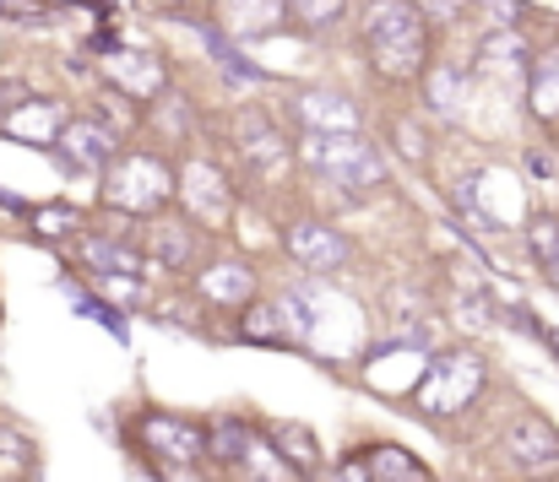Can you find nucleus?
<instances>
[{"mask_svg":"<svg viewBox=\"0 0 559 482\" xmlns=\"http://www.w3.org/2000/svg\"><path fill=\"white\" fill-rule=\"evenodd\" d=\"M365 44H370L374 71L385 82L424 76L429 65V22L413 0H370L365 5Z\"/></svg>","mask_w":559,"mask_h":482,"instance_id":"f257e3e1","label":"nucleus"},{"mask_svg":"<svg viewBox=\"0 0 559 482\" xmlns=\"http://www.w3.org/2000/svg\"><path fill=\"white\" fill-rule=\"evenodd\" d=\"M299 158H305V168H310L316 179H326V184L343 190V195H365V190H380V184H385V158L374 153L359 131H348V136L305 131Z\"/></svg>","mask_w":559,"mask_h":482,"instance_id":"f03ea898","label":"nucleus"},{"mask_svg":"<svg viewBox=\"0 0 559 482\" xmlns=\"http://www.w3.org/2000/svg\"><path fill=\"white\" fill-rule=\"evenodd\" d=\"M484 358L478 352H467V347H445V352H435L429 363H424V379H418V390H413V407L418 412H429V418H456V412H467L473 407V396L484 390Z\"/></svg>","mask_w":559,"mask_h":482,"instance_id":"7ed1b4c3","label":"nucleus"},{"mask_svg":"<svg viewBox=\"0 0 559 482\" xmlns=\"http://www.w3.org/2000/svg\"><path fill=\"white\" fill-rule=\"evenodd\" d=\"M175 190H180V179L153 153H120V162L104 173V201L126 217H153Z\"/></svg>","mask_w":559,"mask_h":482,"instance_id":"20e7f679","label":"nucleus"},{"mask_svg":"<svg viewBox=\"0 0 559 482\" xmlns=\"http://www.w3.org/2000/svg\"><path fill=\"white\" fill-rule=\"evenodd\" d=\"M136 439H142V450H147L153 461L180 467V472L206 456V429L180 418V412H142V418H136Z\"/></svg>","mask_w":559,"mask_h":482,"instance_id":"39448f33","label":"nucleus"},{"mask_svg":"<svg viewBox=\"0 0 559 482\" xmlns=\"http://www.w3.org/2000/svg\"><path fill=\"white\" fill-rule=\"evenodd\" d=\"M49 153H55V162H60L66 173H93V168L109 173V168L120 162V136H115L104 120L87 115V120H71Z\"/></svg>","mask_w":559,"mask_h":482,"instance_id":"423d86ee","label":"nucleus"},{"mask_svg":"<svg viewBox=\"0 0 559 482\" xmlns=\"http://www.w3.org/2000/svg\"><path fill=\"white\" fill-rule=\"evenodd\" d=\"M283 244H288V255H294V261H299L310 277H337V272L354 261L348 239H343L332 222H316V217L294 222V228L283 233Z\"/></svg>","mask_w":559,"mask_h":482,"instance_id":"0eeeda50","label":"nucleus"},{"mask_svg":"<svg viewBox=\"0 0 559 482\" xmlns=\"http://www.w3.org/2000/svg\"><path fill=\"white\" fill-rule=\"evenodd\" d=\"M180 201H186L201 222H212V228L234 217V190H228V179H223V168H217V162L195 158V162L180 168Z\"/></svg>","mask_w":559,"mask_h":482,"instance_id":"6e6552de","label":"nucleus"},{"mask_svg":"<svg viewBox=\"0 0 559 482\" xmlns=\"http://www.w3.org/2000/svg\"><path fill=\"white\" fill-rule=\"evenodd\" d=\"M288 0H212V27L223 38H266L283 27Z\"/></svg>","mask_w":559,"mask_h":482,"instance_id":"1a4fd4ad","label":"nucleus"},{"mask_svg":"<svg viewBox=\"0 0 559 482\" xmlns=\"http://www.w3.org/2000/svg\"><path fill=\"white\" fill-rule=\"evenodd\" d=\"M506 450H511L516 467L549 472V467H559V429L549 418H538V412H522V418L506 429Z\"/></svg>","mask_w":559,"mask_h":482,"instance_id":"9d476101","label":"nucleus"},{"mask_svg":"<svg viewBox=\"0 0 559 482\" xmlns=\"http://www.w3.org/2000/svg\"><path fill=\"white\" fill-rule=\"evenodd\" d=\"M66 125H71V115H66L55 98H22V104L0 120L5 136H16V142H38V147H55Z\"/></svg>","mask_w":559,"mask_h":482,"instance_id":"9b49d317","label":"nucleus"},{"mask_svg":"<svg viewBox=\"0 0 559 482\" xmlns=\"http://www.w3.org/2000/svg\"><path fill=\"white\" fill-rule=\"evenodd\" d=\"M294 115H299L305 131H326V136L359 131V104L343 98V93H299L294 98Z\"/></svg>","mask_w":559,"mask_h":482,"instance_id":"f8f14e48","label":"nucleus"},{"mask_svg":"<svg viewBox=\"0 0 559 482\" xmlns=\"http://www.w3.org/2000/svg\"><path fill=\"white\" fill-rule=\"evenodd\" d=\"M266 445L277 450V461H283L294 478H316V472H321V439H316L305 423H288V418L266 423Z\"/></svg>","mask_w":559,"mask_h":482,"instance_id":"ddd939ff","label":"nucleus"},{"mask_svg":"<svg viewBox=\"0 0 559 482\" xmlns=\"http://www.w3.org/2000/svg\"><path fill=\"white\" fill-rule=\"evenodd\" d=\"M82 261L87 272L104 282V277H142L147 272V250H136L131 239H115V233H98L82 244Z\"/></svg>","mask_w":559,"mask_h":482,"instance_id":"4468645a","label":"nucleus"},{"mask_svg":"<svg viewBox=\"0 0 559 482\" xmlns=\"http://www.w3.org/2000/svg\"><path fill=\"white\" fill-rule=\"evenodd\" d=\"M299 330H310V325L294 321V304H288V299H277V304H250V310H245V325H239L245 341H266V347H288Z\"/></svg>","mask_w":559,"mask_h":482,"instance_id":"2eb2a0df","label":"nucleus"},{"mask_svg":"<svg viewBox=\"0 0 559 482\" xmlns=\"http://www.w3.org/2000/svg\"><path fill=\"white\" fill-rule=\"evenodd\" d=\"M239 153L255 162V168H277V162L288 158V142H283V131L261 109H245L239 115Z\"/></svg>","mask_w":559,"mask_h":482,"instance_id":"dca6fc26","label":"nucleus"},{"mask_svg":"<svg viewBox=\"0 0 559 482\" xmlns=\"http://www.w3.org/2000/svg\"><path fill=\"white\" fill-rule=\"evenodd\" d=\"M201 293L212 304H250L255 299V272L245 261H223V266H206L201 277Z\"/></svg>","mask_w":559,"mask_h":482,"instance_id":"f3484780","label":"nucleus"},{"mask_svg":"<svg viewBox=\"0 0 559 482\" xmlns=\"http://www.w3.org/2000/svg\"><path fill=\"white\" fill-rule=\"evenodd\" d=\"M147 261L164 266V272L190 266V261H195V233H190L186 222H153V233H147Z\"/></svg>","mask_w":559,"mask_h":482,"instance_id":"a211bd4d","label":"nucleus"},{"mask_svg":"<svg viewBox=\"0 0 559 482\" xmlns=\"http://www.w3.org/2000/svg\"><path fill=\"white\" fill-rule=\"evenodd\" d=\"M462 98H467V76L456 71V65H429L424 71V104L440 115V120H456L462 115Z\"/></svg>","mask_w":559,"mask_h":482,"instance_id":"6ab92c4d","label":"nucleus"},{"mask_svg":"<svg viewBox=\"0 0 559 482\" xmlns=\"http://www.w3.org/2000/svg\"><path fill=\"white\" fill-rule=\"evenodd\" d=\"M250 450H255V429H250V423L223 418V423L206 429V456H212V461H223V467H245Z\"/></svg>","mask_w":559,"mask_h":482,"instance_id":"aec40b11","label":"nucleus"},{"mask_svg":"<svg viewBox=\"0 0 559 482\" xmlns=\"http://www.w3.org/2000/svg\"><path fill=\"white\" fill-rule=\"evenodd\" d=\"M115 87L120 93H131V98H153V93H164V65L153 60V55H115Z\"/></svg>","mask_w":559,"mask_h":482,"instance_id":"412c9836","label":"nucleus"},{"mask_svg":"<svg viewBox=\"0 0 559 482\" xmlns=\"http://www.w3.org/2000/svg\"><path fill=\"white\" fill-rule=\"evenodd\" d=\"M365 461H370V482H435L429 467L413 450H402V445H374Z\"/></svg>","mask_w":559,"mask_h":482,"instance_id":"4be33fe9","label":"nucleus"},{"mask_svg":"<svg viewBox=\"0 0 559 482\" xmlns=\"http://www.w3.org/2000/svg\"><path fill=\"white\" fill-rule=\"evenodd\" d=\"M527 104H533L538 120H549V125L559 120V49L533 60V71H527Z\"/></svg>","mask_w":559,"mask_h":482,"instance_id":"5701e85b","label":"nucleus"},{"mask_svg":"<svg viewBox=\"0 0 559 482\" xmlns=\"http://www.w3.org/2000/svg\"><path fill=\"white\" fill-rule=\"evenodd\" d=\"M484 60H489V65H506V71H522V65L533 60V49H527V38L511 27V33H489V38H484Z\"/></svg>","mask_w":559,"mask_h":482,"instance_id":"b1692460","label":"nucleus"},{"mask_svg":"<svg viewBox=\"0 0 559 482\" xmlns=\"http://www.w3.org/2000/svg\"><path fill=\"white\" fill-rule=\"evenodd\" d=\"M201 38H206V49H212V55L223 60V71H234L239 82H261V76H266V71H261V65H250V60H245V55L234 49V38H223V33H217L212 22L201 27Z\"/></svg>","mask_w":559,"mask_h":482,"instance_id":"393cba45","label":"nucleus"},{"mask_svg":"<svg viewBox=\"0 0 559 482\" xmlns=\"http://www.w3.org/2000/svg\"><path fill=\"white\" fill-rule=\"evenodd\" d=\"M348 0H288V16H299L305 27H332L343 16Z\"/></svg>","mask_w":559,"mask_h":482,"instance_id":"a878e982","label":"nucleus"},{"mask_svg":"<svg viewBox=\"0 0 559 482\" xmlns=\"http://www.w3.org/2000/svg\"><path fill=\"white\" fill-rule=\"evenodd\" d=\"M527 244H533V255H538L544 266H555L559 261V222L555 217H538V222L527 228Z\"/></svg>","mask_w":559,"mask_h":482,"instance_id":"bb28decb","label":"nucleus"},{"mask_svg":"<svg viewBox=\"0 0 559 482\" xmlns=\"http://www.w3.org/2000/svg\"><path fill=\"white\" fill-rule=\"evenodd\" d=\"M451 206H456V212H462V217H473V222H478V228H484V233H500V222H495V217H489V212H484V201H478V195H473V179H467V184H456V190H451Z\"/></svg>","mask_w":559,"mask_h":482,"instance_id":"cd10ccee","label":"nucleus"},{"mask_svg":"<svg viewBox=\"0 0 559 482\" xmlns=\"http://www.w3.org/2000/svg\"><path fill=\"white\" fill-rule=\"evenodd\" d=\"M451 310L462 315V325H489V299H484V288L456 293V299H451Z\"/></svg>","mask_w":559,"mask_h":482,"instance_id":"c85d7f7f","label":"nucleus"},{"mask_svg":"<svg viewBox=\"0 0 559 482\" xmlns=\"http://www.w3.org/2000/svg\"><path fill=\"white\" fill-rule=\"evenodd\" d=\"M0 16H11V22H49V0H0Z\"/></svg>","mask_w":559,"mask_h":482,"instance_id":"c756f323","label":"nucleus"},{"mask_svg":"<svg viewBox=\"0 0 559 482\" xmlns=\"http://www.w3.org/2000/svg\"><path fill=\"white\" fill-rule=\"evenodd\" d=\"M71 299H76V310H82V315L104 321L109 330H115V336H120V341H126V321H120V310H109V304H93V299H82V293H71Z\"/></svg>","mask_w":559,"mask_h":482,"instance_id":"7c9ffc66","label":"nucleus"},{"mask_svg":"<svg viewBox=\"0 0 559 482\" xmlns=\"http://www.w3.org/2000/svg\"><path fill=\"white\" fill-rule=\"evenodd\" d=\"M484 11H489L495 33H511V27H516V16H522V5H516V0H484Z\"/></svg>","mask_w":559,"mask_h":482,"instance_id":"2f4dec72","label":"nucleus"},{"mask_svg":"<svg viewBox=\"0 0 559 482\" xmlns=\"http://www.w3.org/2000/svg\"><path fill=\"white\" fill-rule=\"evenodd\" d=\"M418 11H424V22L435 16V22H456L462 11H467V0H413Z\"/></svg>","mask_w":559,"mask_h":482,"instance_id":"473e14b6","label":"nucleus"},{"mask_svg":"<svg viewBox=\"0 0 559 482\" xmlns=\"http://www.w3.org/2000/svg\"><path fill=\"white\" fill-rule=\"evenodd\" d=\"M158 120H164V131H190V109H186V98H164Z\"/></svg>","mask_w":559,"mask_h":482,"instance_id":"72a5a7b5","label":"nucleus"},{"mask_svg":"<svg viewBox=\"0 0 559 482\" xmlns=\"http://www.w3.org/2000/svg\"><path fill=\"white\" fill-rule=\"evenodd\" d=\"M38 228L49 233V228H82V212H71V206H55V212H38Z\"/></svg>","mask_w":559,"mask_h":482,"instance_id":"f704fd0d","label":"nucleus"},{"mask_svg":"<svg viewBox=\"0 0 559 482\" xmlns=\"http://www.w3.org/2000/svg\"><path fill=\"white\" fill-rule=\"evenodd\" d=\"M337 482H370V461H365V456H359V461L348 456V461L337 467Z\"/></svg>","mask_w":559,"mask_h":482,"instance_id":"c9c22d12","label":"nucleus"},{"mask_svg":"<svg viewBox=\"0 0 559 482\" xmlns=\"http://www.w3.org/2000/svg\"><path fill=\"white\" fill-rule=\"evenodd\" d=\"M544 341L555 347V358H559V325H544Z\"/></svg>","mask_w":559,"mask_h":482,"instance_id":"e433bc0d","label":"nucleus"},{"mask_svg":"<svg viewBox=\"0 0 559 482\" xmlns=\"http://www.w3.org/2000/svg\"><path fill=\"white\" fill-rule=\"evenodd\" d=\"M549 277H555V288H559V261H555V266H549Z\"/></svg>","mask_w":559,"mask_h":482,"instance_id":"4c0bfd02","label":"nucleus"},{"mask_svg":"<svg viewBox=\"0 0 559 482\" xmlns=\"http://www.w3.org/2000/svg\"><path fill=\"white\" fill-rule=\"evenodd\" d=\"M164 5H180V0H164Z\"/></svg>","mask_w":559,"mask_h":482,"instance_id":"58836bf2","label":"nucleus"}]
</instances>
